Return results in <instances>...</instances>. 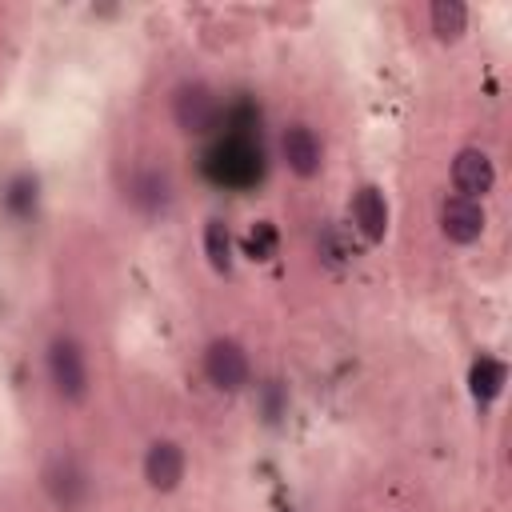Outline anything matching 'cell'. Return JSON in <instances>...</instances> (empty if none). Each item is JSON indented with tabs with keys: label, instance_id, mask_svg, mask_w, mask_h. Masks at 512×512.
Instances as JSON below:
<instances>
[{
	"label": "cell",
	"instance_id": "2e32d148",
	"mask_svg": "<svg viewBox=\"0 0 512 512\" xmlns=\"http://www.w3.org/2000/svg\"><path fill=\"white\" fill-rule=\"evenodd\" d=\"M248 252H252L256 260H268V256L276 252V228H272V224H256V228L248 232Z\"/></svg>",
	"mask_w": 512,
	"mask_h": 512
},
{
	"label": "cell",
	"instance_id": "ba28073f",
	"mask_svg": "<svg viewBox=\"0 0 512 512\" xmlns=\"http://www.w3.org/2000/svg\"><path fill=\"white\" fill-rule=\"evenodd\" d=\"M188 472V456L176 440H152L148 452H144V480L156 488V492H172L180 488Z\"/></svg>",
	"mask_w": 512,
	"mask_h": 512
},
{
	"label": "cell",
	"instance_id": "4fadbf2b",
	"mask_svg": "<svg viewBox=\"0 0 512 512\" xmlns=\"http://www.w3.org/2000/svg\"><path fill=\"white\" fill-rule=\"evenodd\" d=\"M428 24H432L436 40H460L468 28V8L460 0H436L428 8Z\"/></svg>",
	"mask_w": 512,
	"mask_h": 512
},
{
	"label": "cell",
	"instance_id": "9a60e30c",
	"mask_svg": "<svg viewBox=\"0 0 512 512\" xmlns=\"http://www.w3.org/2000/svg\"><path fill=\"white\" fill-rule=\"evenodd\" d=\"M204 256L216 272H228L232 268V236H228V224L224 220H208L204 224Z\"/></svg>",
	"mask_w": 512,
	"mask_h": 512
},
{
	"label": "cell",
	"instance_id": "8992f818",
	"mask_svg": "<svg viewBox=\"0 0 512 512\" xmlns=\"http://www.w3.org/2000/svg\"><path fill=\"white\" fill-rule=\"evenodd\" d=\"M124 196H128V204L140 212V216H164L168 208H172V176L164 172V168H136L132 172V180H128V188H124Z\"/></svg>",
	"mask_w": 512,
	"mask_h": 512
},
{
	"label": "cell",
	"instance_id": "277c9868",
	"mask_svg": "<svg viewBox=\"0 0 512 512\" xmlns=\"http://www.w3.org/2000/svg\"><path fill=\"white\" fill-rule=\"evenodd\" d=\"M220 96L200 84V80H184L176 92H172V120L180 132L188 136H200V132H212L220 124Z\"/></svg>",
	"mask_w": 512,
	"mask_h": 512
},
{
	"label": "cell",
	"instance_id": "7a4b0ae2",
	"mask_svg": "<svg viewBox=\"0 0 512 512\" xmlns=\"http://www.w3.org/2000/svg\"><path fill=\"white\" fill-rule=\"evenodd\" d=\"M44 372H48V384L52 392L64 400V404H84L88 392H92V372H88V356H84V344L72 340V336H52L48 340V352H44Z\"/></svg>",
	"mask_w": 512,
	"mask_h": 512
},
{
	"label": "cell",
	"instance_id": "9c48e42d",
	"mask_svg": "<svg viewBox=\"0 0 512 512\" xmlns=\"http://www.w3.org/2000/svg\"><path fill=\"white\" fill-rule=\"evenodd\" d=\"M280 152H284V164L304 180H312L324 168V144L308 124H288L280 136Z\"/></svg>",
	"mask_w": 512,
	"mask_h": 512
},
{
	"label": "cell",
	"instance_id": "6da1fadb",
	"mask_svg": "<svg viewBox=\"0 0 512 512\" xmlns=\"http://www.w3.org/2000/svg\"><path fill=\"white\" fill-rule=\"evenodd\" d=\"M204 172H208L216 184H224V188H248V184H256V180L264 176V152H260V144H256L252 132H232V128H228V132L208 148Z\"/></svg>",
	"mask_w": 512,
	"mask_h": 512
},
{
	"label": "cell",
	"instance_id": "8fae6325",
	"mask_svg": "<svg viewBox=\"0 0 512 512\" xmlns=\"http://www.w3.org/2000/svg\"><path fill=\"white\" fill-rule=\"evenodd\" d=\"M352 224H356V232L364 240H384V232H388V200H384L380 188L364 184L352 196Z\"/></svg>",
	"mask_w": 512,
	"mask_h": 512
},
{
	"label": "cell",
	"instance_id": "52a82bcc",
	"mask_svg": "<svg viewBox=\"0 0 512 512\" xmlns=\"http://www.w3.org/2000/svg\"><path fill=\"white\" fill-rule=\"evenodd\" d=\"M492 184H496L492 156L484 148H460L456 160H452V188H456V196L480 200L484 192H492Z\"/></svg>",
	"mask_w": 512,
	"mask_h": 512
},
{
	"label": "cell",
	"instance_id": "7c38bea8",
	"mask_svg": "<svg viewBox=\"0 0 512 512\" xmlns=\"http://www.w3.org/2000/svg\"><path fill=\"white\" fill-rule=\"evenodd\" d=\"M504 380H508V368L496 360V356H480L468 372V384H472V396L480 404H492L500 392H504Z\"/></svg>",
	"mask_w": 512,
	"mask_h": 512
},
{
	"label": "cell",
	"instance_id": "3957f363",
	"mask_svg": "<svg viewBox=\"0 0 512 512\" xmlns=\"http://www.w3.org/2000/svg\"><path fill=\"white\" fill-rule=\"evenodd\" d=\"M44 492L60 512H80L92 500V472L84 468L80 456L72 452H56L44 464Z\"/></svg>",
	"mask_w": 512,
	"mask_h": 512
},
{
	"label": "cell",
	"instance_id": "30bf717a",
	"mask_svg": "<svg viewBox=\"0 0 512 512\" xmlns=\"http://www.w3.org/2000/svg\"><path fill=\"white\" fill-rule=\"evenodd\" d=\"M440 232H444L452 244H472V240H480V232H484V208H480V200L448 196V200L440 204Z\"/></svg>",
	"mask_w": 512,
	"mask_h": 512
},
{
	"label": "cell",
	"instance_id": "5bb4252c",
	"mask_svg": "<svg viewBox=\"0 0 512 512\" xmlns=\"http://www.w3.org/2000/svg\"><path fill=\"white\" fill-rule=\"evenodd\" d=\"M36 200H40V180H36V176L20 172V176L8 180V188H4V208H8L16 220L32 216V212H36Z\"/></svg>",
	"mask_w": 512,
	"mask_h": 512
},
{
	"label": "cell",
	"instance_id": "5b68a950",
	"mask_svg": "<svg viewBox=\"0 0 512 512\" xmlns=\"http://www.w3.org/2000/svg\"><path fill=\"white\" fill-rule=\"evenodd\" d=\"M204 376H208V384L220 388V392H240V388L252 380V364H248L244 344H236V340H228V336L212 340V344L204 348Z\"/></svg>",
	"mask_w": 512,
	"mask_h": 512
}]
</instances>
